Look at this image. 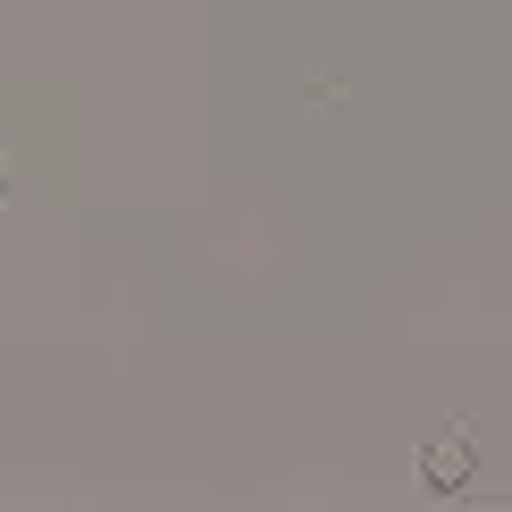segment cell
<instances>
[{"mask_svg": "<svg viewBox=\"0 0 512 512\" xmlns=\"http://www.w3.org/2000/svg\"><path fill=\"white\" fill-rule=\"evenodd\" d=\"M429 479H437V487H454V479H462V437H454V445H437V454H429Z\"/></svg>", "mask_w": 512, "mask_h": 512, "instance_id": "obj_1", "label": "cell"}]
</instances>
